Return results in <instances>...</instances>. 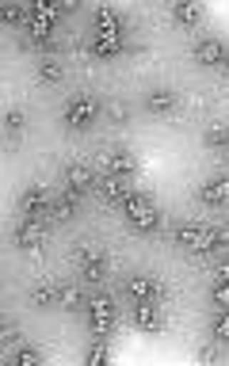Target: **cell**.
Instances as JSON below:
<instances>
[{
	"label": "cell",
	"mask_w": 229,
	"mask_h": 366,
	"mask_svg": "<svg viewBox=\"0 0 229 366\" xmlns=\"http://www.w3.org/2000/svg\"><path fill=\"white\" fill-rule=\"evenodd\" d=\"M123 218H126V225L138 229V233H153L161 225V210L153 206L146 195H134V191H130V198L123 203Z\"/></svg>",
	"instance_id": "obj_2"
},
{
	"label": "cell",
	"mask_w": 229,
	"mask_h": 366,
	"mask_svg": "<svg viewBox=\"0 0 229 366\" xmlns=\"http://www.w3.org/2000/svg\"><path fill=\"white\" fill-rule=\"evenodd\" d=\"M12 362H16V366H39L42 355H39L35 347H16V351H12Z\"/></svg>",
	"instance_id": "obj_27"
},
{
	"label": "cell",
	"mask_w": 229,
	"mask_h": 366,
	"mask_svg": "<svg viewBox=\"0 0 229 366\" xmlns=\"http://www.w3.org/2000/svg\"><path fill=\"white\" fill-rule=\"evenodd\" d=\"M138 172V161L130 157L126 149H107L103 153V176H115V180H130Z\"/></svg>",
	"instance_id": "obj_9"
},
{
	"label": "cell",
	"mask_w": 229,
	"mask_h": 366,
	"mask_svg": "<svg viewBox=\"0 0 229 366\" xmlns=\"http://www.w3.org/2000/svg\"><path fill=\"white\" fill-rule=\"evenodd\" d=\"M50 31H54V19H46V16H31V24H27V39L35 42V46L50 42Z\"/></svg>",
	"instance_id": "obj_19"
},
{
	"label": "cell",
	"mask_w": 229,
	"mask_h": 366,
	"mask_svg": "<svg viewBox=\"0 0 229 366\" xmlns=\"http://www.w3.org/2000/svg\"><path fill=\"white\" fill-rule=\"evenodd\" d=\"M84 359H88V366H103V362H111V347H107V343H96Z\"/></svg>",
	"instance_id": "obj_29"
},
{
	"label": "cell",
	"mask_w": 229,
	"mask_h": 366,
	"mask_svg": "<svg viewBox=\"0 0 229 366\" xmlns=\"http://www.w3.org/2000/svg\"><path fill=\"white\" fill-rule=\"evenodd\" d=\"M92 54L103 61H111L123 54V35H92Z\"/></svg>",
	"instance_id": "obj_16"
},
{
	"label": "cell",
	"mask_w": 229,
	"mask_h": 366,
	"mask_svg": "<svg viewBox=\"0 0 229 366\" xmlns=\"http://www.w3.org/2000/svg\"><path fill=\"white\" fill-rule=\"evenodd\" d=\"M61 183H65V191H69V195H88L100 180H96V172L84 161H69L61 168Z\"/></svg>",
	"instance_id": "obj_5"
},
{
	"label": "cell",
	"mask_w": 229,
	"mask_h": 366,
	"mask_svg": "<svg viewBox=\"0 0 229 366\" xmlns=\"http://www.w3.org/2000/svg\"><path fill=\"white\" fill-rule=\"evenodd\" d=\"M225 46L218 39H199L195 42V61H203V65H225Z\"/></svg>",
	"instance_id": "obj_13"
},
{
	"label": "cell",
	"mask_w": 229,
	"mask_h": 366,
	"mask_svg": "<svg viewBox=\"0 0 229 366\" xmlns=\"http://www.w3.org/2000/svg\"><path fill=\"white\" fill-rule=\"evenodd\" d=\"M210 332H214V340H218V343H229V305H222V313L214 317Z\"/></svg>",
	"instance_id": "obj_26"
},
{
	"label": "cell",
	"mask_w": 229,
	"mask_h": 366,
	"mask_svg": "<svg viewBox=\"0 0 229 366\" xmlns=\"http://www.w3.org/2000/svg\"><path fill=\"white\" fill-rule=\"evenodd\" d=\"M96 115H100V99H96L92 92H76L69 103H65V126L69 130H84V126H92Z\"/></svg>",
	"instance_id": "obj_4"
},
{
	"label": "cell",
	"mask_w": 229,
	"mask_h": 366,
	"mask_svg": "<svg viewBox=\"0 0 229 366\" xmlns=\"http://www.w3.org/2000/svg\"><path fill=\"white\" fill-rule=\"evenodd\" d=\"M31 305H39V309H46V305H58V283H35L31 286Z\"/></svg>",
	"instance_id": "obj_18"
},
{
	"label": "cell",
	"mask_w": 229,
	"mask_h": 366,
	"mask_svg": "<svg viewBox=\"0 0 229 366\" xmlns=\"http://www.w3.org/2000/svg\"><path fill=\"white\" fill-rule=\"evenodd\" d=\"M73 210H76V195L65 191L61 198H54V210H50V214L58 218V221H69V218H73Z\"/></svg>",
	"instance_id": "obj_25"
},
{
	"label": "cell",
	"mask_w": 229,
	"mask_h": 366,
	"mask_svg": "<svg viewBox=\"0 0 229 366\" xmlns=\"http://www.w3.org/2000/svg\"><path fill=\"white\" fill-rule=\"evenodd\" d=\"M126 294L134 298V302H157L165 298V286H161L157 275H130L126 279Z\"/></svg>",
	"instance_id": "obj_6"
},
{
	"label": "cell",
	"mask_w": 229,
	"mask_h": 366,
	"mask_svg": "<svg viewBox=\"0 0 229 366\" xmlns=\"http://www.w3.org/2000/svg\"><path fill=\"white\" fill-rule=\"evenodd\" d=\"M199 203L206 206H225L229 203V176H214L199 187Z\"/></svg>",
	"instance_id": "obj_11"
},
{
	"label": "cell",
	"mask_w": 229,
	"mask_h": 366,
	"mask_svg": "<svg viewBox=\"0 0 229 366\" xmlns=\"http://www.w3.org/2000/svg\"><path fill=\"white\" fill-rule=\"evenodd\" d=\"M134 325L141 332H161L165 317H161V305L157 302H134Z\"/></svg>",
	"instance_id": "obj_12"
},
{
	"label": "cell",
	"mask_w": 229,
	"mask_h": 366,
	"mask_svg": "<svg viewBox=\"0 0 229 366\" xmlns=\"http://www.w3.org/2000/svg\"><path fill=\"white\" fill-rule=\"evenodd\" d=\"M19 19H24V8H12V4H8V8H4V24H19Z\"/></svg>",
	"instance_id": "obj_32"
},
{
	"label": "cell",
	"mask_w": 229,
	"mask_h": 366,
	"mask_svg": "<svg viewBox=\"0 0 229 366\" xmlns=\"http://www.w3.org/2000/svg\"><path fill=\"white\" fill-rule=\"evenodd\" d=\"M39 81H42V84H61V81H65V65L54 61V58L39 61Z\"/></svg>",
	"instance_id": "obj_22"
},
{
	"label": "cell",
	"mask_w": 229,
	"mask_h": 366,
	"mask_svg": "<svg viewBox=\"0 0 229 366\" xmlns=\"http://www.w3.org/2000/svg\"><path fill=\"white\" fill-rule=\"evenodd\" d=\"M107 115H111L115 122H126L130 118V107L123 103V99H111V103H107Z\"/></svg>",
	"instance_id": "obj_30"
},
{
	"label": "cell",
	"mask_w": 229,
	"mask_h": 366,
	"mask_svg": "<svg viewBox=\"0 0 229 366\" xmlns=\"http://www.w3.org/2000/svg\"><path fill=\"white\" fill-rule=\"evenodd\" d=\"M225 69H229V54H225Z\"/></svg>",
	"instance_id": "obj_33"
},
{
	"label": "cell",
	"mask_w": 229,
	"mask_h": 366,
	"mask_svg": "<svg viewBox=\"0 0 229 366\" xmlns=\"http://www.w3.org/2000/svg\"><path fill=\"white\" fill-rule=\"evenodd\" d=\"M176 244L183 252H218L229 248V229H206L195 221H183V225H176Z\"/></svg>",
	"instance_id": "obj_1"
},
{
	"label": "cell",
	"mask_w": 229,
	"mask_h": 366,
	"mask_svg": "<svg viewBox=\"0 0 229 366\" xmlns=\"http://www.w3.org/2000/svg\"><path fill=\"white\" fill-rule=\"evenodd\" d=\"M24 126H27V115L19 107H8L4 111V134L8 138H19V134H24Z\"/></svg>",
	"instance_id": "obj_23"
},
{
	"label": "cell",
	"mask_w": 229,
	"mask_h": 366,
	"mask_svg": "<svg viewBox=\"0 0 229 366\" xmlns=\"http://www.w3.org/2000/svg\"><path fill=\"white\" fill-rule=\"evenodd\" d=\"M19 206H24L27 218H42V214H50V210H54V198L46 195V187L31 183L27 191H24V198H19Z\"/></svg>",
	"instance_id": "obj_10"
},
{
	"label": "cell",
	"mask_w": 229,
	"mask_h": 366,
	"mask_svg": "<svg viewBox=\"0 0 229 366\" xmlns=\"http://www.w3.org/2000/svg\"><path fill=\"white\" fill-rule=\"evenodd\" d=\"M206 146L218 149L222 157H229V126H210L206 130Z\"/></svg>",
	"instance_id": "obj_24"
},
{
	"label": "cell",
	"mask_w": 229,
	"mask_h": 366,
	"mask_svg": "<svg viewBox=\"0 0 229 366\" xmlns=\"http://www.w3.org/2000/svg\"><path fill=\"white\" fill-rule=\"evenodd\" d=\"M12 240H16V248H24V252H35L39 244L46 240V225H42V218H24V221L16 225Z\"/></svg>",
	"instance_id": "obj_8"
},
{
	"label": "cell",
	"mask_w": 229,
	"mask_h": 366,
	"mask_svg": "<svg viewBox=\"0 0 229 366\" xmlns=\"http://www.w3.org/2000/svg\"><path fill=\"white\" fill-rule=\"evenodd\" d=\"M96 35H123V19L111 8H96Z\"/></svg>",
	"instance_id": "obj_17"
},
{
	"label": "cell",
	"mask_w": 229,
	"mask_h": 366,
	"mask_svg": "<svg viewBox=\"0 0 229 366\" xmlns=\"http://www.w3.org/2000/svg\"><path fill=\"white\" fill-rule=\"evenodd\" d=\"M172 19L183 27H199L203 24V8L199 4H172Z\"/></svg>",
	"instance_id": "obj_20"
},
{
	"label": "cell",
	"mask_w": 229,
	"mask_h": 366,
	"mask_svg": "<svg viewBox=\"0 0 229 366\" xmlns=\"http://www.w3.org/2000/svg\"><path fill=\"white\" fill-rule=\"evenodd\" d=\"M73 263H76V275H81L84 283H103L107 279V256L100 248H96V244H76V252H73Z\"/></svg>",
	"instance_id": "obj_3"
},
{
	"label": "cell",
	"mask_w": 229,
	"mask_h": 366,
	"mask_svg": "<svg viewBox=\"0 0 229 366\" xmlns=\"http://www.w3.org/2000/svg\"><path fill=\"white\" fill-rule=\"evenodd\" d=\"M210 294H214V302H218V305H229V263H222V268L214 271Z\"/></svg>",
	"instance_id": "obj_21"
},
{
	"label": "cell",
	"mask_w": 229,
	"mask_h": 366,
	"mask_svg": "<svg viewBox=\"0 0 229 366\" xmlns=\"http://www.w3.org/2000/svg\"><path fill=\"white\" fill-rule=\"evenodd\" d=\"M88 320H92V332L96 336H107L115 328V302L107 294H96L88 302Z\"/></svg>",
	"instance_id": "obj_7"
},
{
	"label": "cell",
	"mask_w": 229,
	"mask_h": 366,
	"mask_svg": "<svg viewBox=\"0 0 229 366\" xmlns=\"http://www.w3.org/2000/svg\"><path fill=\"white\" fill-rule=\"evenodd\" d=\"M96 191H100L103 203H118V206H123L126 198H130V187H126V180H115V176H103V180L96 183Z\"/></svg>",
	"instance_id": "obj_14"
},
{
	"label": "cell",
	"mask_w": 229,
	"mask_h": 366,
	"mask_svg": "<svg viewBox=\"0 0 229 366\" xmlns=\"http://www.w3.org/2000/svg\"><path fill=\"white\" fill-rule=\"evenodd\" d=\"M172 107H176V92L172 88H153V92H146V111H153V115H168Z\"/></svg>",
	"instance_id": "obj_15"
},
{
	"label": "cell",
	"mask_w": 229,
	"mask_h": 366,
	"mask_svg": "<svg viewBox=\"0 0 229 366\" xmlns=\"http://www.w3.org/2000/svg\"><path fill=\"white\" fill-rule=\"evenodd\" d=\"M0 332H4V343H19V325H16V320H4V328H0Z\"/></svg>",
	"instance_id": "obj_31"
},
{
	"label": "cell",
	"mask_w": 229,
	"mask_h": 366,
	"mask_svg": "<svg viewBox=\"0 0 229 366\" xmlns=\"http://www.w3.org/2000/svg\"><path fill=\"white\" fill-rule=\"evenodd\" d=\"M58 305L61 309H76L81 305V290H76V286H58Z\"/></svg>",
	"instance_id": "obj_28"
}]
</instances>
